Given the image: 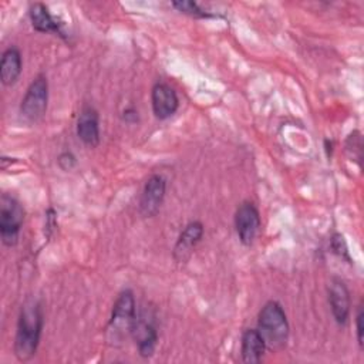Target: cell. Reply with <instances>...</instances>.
<instances>
[{
    "instance_id": "8992f818",
    "label": "cell",
    "mask_w": 364,
    "mask_h": 364,
    "mask_svg": "<svg viewBox=\"0 0 364 364\" xmlns=\"http://www.w3.org/2000/svg\"><path fill=\"white\" fill-rule=\"evenodd\" d=\"M235 228L239 240L245 246H250L260 229V215L252 202H242L235 213Z\"/></svg>"
},
{
    "instance_id": "d6986e66",
    "label": "cell",
    "mask_w": 364,
    "mask_h": 364,
    "mask_svg": "<svg viewBox=\"0 0 364 364\" xmlns=\"http://www.w3.org/2000/svg\"><path fill=\"white\" fill-rule=\"evenodd\" d=\"M363 320H364V311L363 306L358 307L357 316H355V327H357V341L360 347H363V340H364V327H363Z\"/></svg>"
},
{
    "instance_id": "8fae6325",
    "label": "cell",
    "mask_w": 364,
    "mask_h": 364,
    "mask_svg": "<svg viewBox=\"0 0 364 364\" xmlns=\"http://www.w3.org/2000/svg\"><path fill=\"white\" fill-rule=\"evenodd\" d=\"M131 336L135 340V344L141 357L148 358L154 354L158 343V331L155 324L151 320L136 316Z\"/></svg>"
},
{
    "instance_id": "4fadbf2b",
    "label": "cell",
    "mask_w": 364,
    "mask_h": 364,
    "mask_svg": "<svg viewBox=\"0 0 364 364\" xmlns=\"http://www.w3.org/2000/svg\"><path fill=\"white\" fill-rule=\"evenodd\" d=\"M23 60L21 53L17 47L11 46L6 48L1 54L0 60V81L3 85L10 87L14 85L21 74Z\"/></svg>"
},
{
    "instance_id": "9a60e30c",
    "label": "cell",
    "mask_w": 364,
    "mask_h": 364,
    "mask_svg": "<svg viewBox=\"0 0 364 364\" xmlns=\"http://www.w3.org/2000/svg\"><path fill=\"white\" fill-rule=\"evenodd\" d=\"M28 17L34 30L40 33H54L64 37V33L61 30V23H58L51 16L47 6H44L43 3H33L28 9Z\"/></svg>"
},
{
    "instance_id": "9c48e42d",
    "label": "cell",
    "mask_w": 364,
    "mask_h": 364,
    "mask_svg": "<svg viewBox=\"0 0 364 364\" xmlns=\"http://www.w3.org/2000/svg\"><path fill=\"white\" fill-rule=\"evenodd\" d=\"M327 294L334 320L337 324L344 326L350 316V291L346 283L338 277H333L327 286Z\"/></svg>"
},
{
    "instance_id": "ac0fdd59",
    "label": "cell",
    "mask_w": 364,
    "mask_h": 364,
    "mask_svg": "<svg viewBox=\"0 0 364 364\" xmlns=\"http://www.w3.org/2000/svg\"><path fill=\"white\" fill-rule=\"evenodd\" d=\"M57 164H58V166H60L63 171H70V169H73V168L75 166L77 161H75V156H74L73 152L64 151V152H61V154L58 155Z\"/></svg>"
},
{
    "instance_id": "7a4b0ae2",
    "label": "cell",
    "mask_w": 364,
    "mask_h": 364,
    "mask_svg": "<svg viewBox=\"0 0 364 364\" xmlns=\"http://www.w3.org/2000/svg\"><path fill=\"white\" fill-rule=\"evenodd\" d=\"M259 333L270 348H282L289 338V321L280 303L270 300L259 311Z\"/></svg>"
},
{
    "instance_id": "5b68a950",
    "label": "cell",
    "mask_w": 364,
    "mask_h": 364,
    "mask_svg": "<svg viewBox=\"0 0 364 364\" xmlns=\"http://www.w3.org/2000/svg\"><path fill=\"white\" fill-rule=\"evenodd\" d=\"M47 104H48V81L46 75L38 74L30 82L21 100L20 112L27 121L36 122L46 114Z\"/></svg>"
},
{
    "instance_id": "52a82bcc",
    "label": "cell",
    "mask_w": 364,
    "mask_h": 364,
    "mask_svg": "<svg viewBox=\"0 0 364 364\" xmlns=\"http://www.w3.org/2000/svg\"><path fill=\"white\" fill-rule=\"evenodd\" d=\"M166 192V181L161 175H152L145 182L139 199V212L145 218H152L158 213Z\"/></svg>"
},
{
    "instance_id": "ba28073f",
    "label": "cell",
    "mask_w": 364,
    "mask_h": 364,
    "mask_svg": "<svg viewBox=\"0 0 364 364\" xmlns=\"http://www.w3.org/2000/svg\"><path fill=\"white\" fill-rule=\"evenodd\" d=\"M151 105L152 112L158 119H166L176 112L179 98L169 84L156 82L151 91Z\"/></svg>"
},
{
    "instance_id": "e0dca14e",
    "label": "cell",
    "mask_w": 364,
    "mask_h": 364,
    "mask_svg": "<svg viewBox=\"0 0 364 364\" xmlns=\"http://www.w3.org/2000/svg\"><path fill=\"white\" fill-rule=\"evenodd\" d=\"M331 246H333V249H334L336 253H338L341 257H346V259L350 262V256H348V250H347L346 240H344V237H343L340 233H336V235L331 237Z\"/></svg>"
},
{
    "instance_id": "30bf717a",
    "label": "cell",
    "mask_w": 364,
    "mask_h": 364,
    "mask_svg": "<svg viewBox=\"0 0 364 364\" xmlns=\"http://www.w3.org/2000/svg\"><path fill=\"white\" fill-rule=\"evenodd\" d=\"M203 232H205L203 225L199 220L189 222L181 232V235L173 246V252H172L173 259L179 263L186 262L191 257L195 246L200 242Z\"/></svg>"
},
{
    "instance_id": "5bb4252c",
    "label": "cell",
    "mask_w": 364,
    "mask_h": 364,
    "mask_svg": "<svg viewBox=\"0 0 364 364\" xmlns=\"http://www.w3.org/2000/svg\"><path fill=\"white\" fill-rule=\"evenodd\" d=\"M266 341L256 328H247L242 334V344H240V355L243 363H260L262 357L266 351Z\"/></svg>"
},
{
    "instance_id": "7c38bea8",
    "label": "cell",
    "mask_w": 364,
    "mask_h": 364,
    "mask_svg": "<svg viewBox=\"0 0 364 364\" xmlns=\"http://www.w3.org/2000/svg\"><path fill=\"white\" fill-rule=\"evenodd\" d=\"M77 135L88 146H97L100 144V117L95 108L82 107L77 121Z\"/></svg>"
},
{
    "instance_id": "3957f363",
    "label": "cell",
    "mask_w": 364,
    "mask_h": 364,
    "mask_svg": "<svg viewBox=\"0 0 364 364\" xmlns=\"http://www.w3.org/2000/svg\"><path fill=\"white\" fill-rule=\"evenodd\" d=\"M136 320L135 299L131 290H122L111 311V317L107 326V338L112 344H121L124 340L131 336L134 324Z\"/></svg>"
},
{
    "instance_id": "6da1fadb",
    "label": "cell",
    "mask_w": 364,
    "mask_h": 364,
    "mask_svg": "<svg viewBox=\"0 0 364 364\" xmlns=\"http://www.w3.org/2000/svg\"><path fill=\"white\" fill-rule=\"evenodd\" d=\"M43 309L37 299H27L21 306L16 338L14 354L20 361H28L37 351L43 330Z\"/></svg>"
},
{
    "instance_id": "277c9868",
    "label": "cell",
    "mask_w": 364,
    "mask_h": 364,
    "mask_svg": "<svg viewBox=\"0 0 364 364\" xmlns=\"http://www.w3.org/2000/svg\"><path fill=\"white\" fill-rule=\"evenodd\" d=\"M24 220V209L11 195L0 198V237L4 246H14L18 242L20 229Z\"/></svg>"
},
{
    "instance_id": "2e32d148",
    "label": "cell",
    "mask_w": 364,
    "mask_h": 364,
    "mask_svg": "<svg viewBox=\"0 0 364 364\" xmlns=\"http://www.w3.org/2000/svg\"><path fill=\"white\" fill-rule=\"evenodd\" d=\"M172 7H175L178 11L185 13L188 16L196 17V18H208L212 17L210 13L205 11L196 1H189V0H181V1H173Z\"/></svg>"
}]
</instances>
